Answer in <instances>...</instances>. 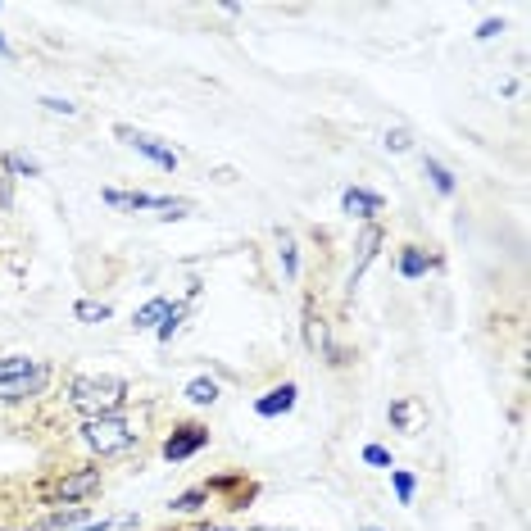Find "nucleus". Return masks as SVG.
<instances>
[{"instance_id": "nucleus-31", "label": "nucleus", "mask_w": 531, "mask_h": 531, "mask_svg": "<svg viewBox=\"0 0 531 531\" xmlns=\"http://www.w3.org/2000/svg\"><path fill=\"white\" fill-rule=\"evenodd\" d=\"M364 531H382V527H364Z\"/></svg>"}, {"instance_id": "nucleus-18", "label": "nucleus", "mask_w": 531, "mask_h": 531, "mask_svg": "<svg viewBox=\"0 0 531 531\" xmlns=\"http://www.w3.org/2000/svg\"><path fill=\"white\" fill-rule=\"evenodd\" d=\"M205 500H209V491H205V486H196V491H182V495H177L168 509H173V513H196Z\"/></svg>"}, {"instance_id": "nucleus-8", "label": "nucleus", "mask_w": 531, "mask_h": 531, "mask_svg": "<svg viewBox=\"0 0 531 531\" xmlns=\"http://www.w3.org/2000/svg\"><path fill=\"white\" fill-rule=\"evenodd\" d=\"M341 209L350 218H364V223H373V218L382 214V196H377V191H364V187H350V191H341Z\"/></svg>"}, {"instance_id": "nucleus-3", "label": "nucleus", "mask_w": 531, "mask_h": 531, "mask_svg": "<svg viewBox=\"0 0 531 531\" xmlns=\"http://www.w3.org/2000/svg\"><path fill=\"white\" fill-rule=\"evenodd\" d=\"M109 209H164L159 218H182L187 214V200H168V196H146V191H105Z\"/></svg>"}, {"instance_id": "nucleus-6", "label": "nucleus", "mask_w": 531, "mask_h": 531, "mask_svg": "<svg viewBox=\"0 0 531 531\" xmlns=\"http://www.w3.org/2000/svg\"><path fill=\"white\" fill-rule=\"evenodd\" d=\"M205 445H209V432H205V427L187 423V427H177V432L164 441V459H168V463H182V459H191V454H200Z\"/></svg>"}, {"instance_id": "nucleus-9", "label": "nucleus", "mask_w": 531, "mask_h": 531, "mask_svg": "<svg viewBox=\"0 0 531 531\" xmlns=\"http://www.w3.org/2000/svg\"><path fill=\"white\" fill-rule=\"evenodd\" d=\"M295 395H300V386H295V382L273 386L268 395H259V400H255V413H259V418H277V413H291V409H295Z\"/></svg>"}, {"instance_id": "nucleus-30", "label": "nucleus", "mask_w": 531, "mask_h": 531, "mask_svg": "<svg viewBox=\"0 0 531 531\" xmlns=\"http://www.w3.org/2000/svg\"><path fill=\"white\" fill-rule=\"evenodd\" d=\"M259 531H291V527H259Z\"/></svg>"}, {"instance_id": "nucleus-28", "label": "nucleus", "mask_w": 531, "mask_h": 531, "mask_svg": "<svg viewBox=\"0 0 531 531\" xmlns=\"http://www.w3.org/2000/svg\"><path fill=\"white\" fill-rule=\"evenodd\" d=\"M0 55H10V41H5V37H0Z\"/></svg>"}, {"instance_id": "nucleus-12", "label": "nucleus", "mask_w": 531, "mask_h": 531, "mask_svg": "<svg viewBox=\"0 0 531 531\" xmlns=\"http://www.w3.org/2000/svg\"><path fill=\"white\" fill-rule=\"evenodd\" d=\"M168 309H173V300H168V295H155V300H146V305L132 314V327H137V332H150V327H159L168 318Z\"/></svg>"}, {"instance_id": "nucleus-1", "label": "nucleus", "mask_w": 531, "mask_h": 531, "mask_svg": "<svg viewBox=\"0 0 531 531\" xmlns=\"http://www.w3.org/2000/svg\"><path fill=\"white\" fill-rule=\"evenodd\" d=\"M128 400V382L114 373H91V377H78L69 386V404L82 413V418H105V413H118Z\"/></svg>"}, {"instance_id": "nucleus-4", "label": "nucleus", "mask_w": 531, "mask_h": 531, "mask_svg": "<svg viewBox=\"0 0 531 531\" xmlns=\"http://www.w3.org/2000/svg\"><path fill=\"white\" fill-rule=\"evenodd\" d=\"M114 137L123 141V146H132V150H137V155H146L150 164L168 168V173H173V168H177V150H173V146H164V141H159V137H146V132L128 128V123H118V128H114Z\"/></svg>"}, {"instance_id": "nucleus-2", "label": "nucleus", "mask_w": 531, "mask_h": 531, "mask_svg": "<svg viewBox=\"0 0 531 531\" xmlns=\"http://www.w3.org/2000/svg\"><path fill=\"white\" fill-rule=\"evenodd\" d=\"M82 441L96 454H123L137 445V427H132L123 413H105V418H87V423H82Z\"/></svg>"}, {"instance_id": "nucleus-26", "label": "nucleus", "mask_w": 531, "mask_h": 531, "mask_svg": "<svg viewBox=\"0 0 531 531\" xmlns=\"http://www.w3.org/2000/svg\"><path fill=\"white\" fill-rule=\"evenodd\" d=\"M500 32H504V23H500V19H486L482 28H477V41H491V37H500Z\"/></svg>"}, {"instance_id": "nucleus-23", "label": "nucleus", "mask_w": 531, "mask_h": 531, "mask_svg": "<svg viewBox=\"0 0 531 531\" xmlns=\"http://www.w3.org/2000/svg\"><path fill=\"white\" fill-rule=\"evenodd\" d=\"M41 109H50V114H64V118L78 114V105H73V100H59V96H41Z\"/></svg>"}, {"instance_id": "nucleus-13", "label": "nucleus", "mask_w": 531, "mask_h": 531, "mask_svg": "<svg viewBox=\"0 0 531 531\" xmlns=\"http://www.w3.org/2000/svg\"><path fill=\"white\" fill-rule=\"evenodd\" d=\"M423 173L432 177V187L441 191V196H454V191H459V182H454V173L450 168L441 164V159H432V155H423Z\"/></svg>"}, {"instance_id": "nucleus-27", "label": "nucleus", "mask_w": 531, "mask_h": 531, "mask_svg": "<svg viewBox=\"0 0 531 531\" xmlns=\"http://www.w3.org/2000/svg\"><path fill=\"white\" fill-rule=\"evenodd\" d=\"M78 531H109V522H105V518H100V522H82Z\"/></svg>"}, {"instance_id": "nucleus-15", "label": "nucleus", "mask_w": 531, "mask_h": 531, "mask_svg": "<svg viewBox=\"0 0 531 531\" xmlns=\"http://www.w3.org/2000/svg\"><path fill=\"white\" fill-rule=\"evenodd\" d=\"M391 486H395V500L400 504H413V495H418V477L404 468H391Z\"/></svg>"}, {"instance_id": "nucleus-17", "label": "nucleus", "mask_w": 531, "mask_h": 531, "mask_svg": "<svg viewBox=\"0 0 531 531\" xmlns=\"http://www.w3.org/2000/svg\"><path fill=\"white\" fill-rule=\"evenodd\" d=\"M73 314H78V323H105L114 309L100 305V300H78V305H73Z\"/></svg>"}, {"instance_id": "nucleus-25", "label": "nucleus", "mask_w": 531, "mask_h": 531, "mask_svg": "<svg viewBox=\"0 0 531 531\" xmlns=\"http://www.w3.org/2000/svg\"><path fill=\"white\" fill-rule=\"evenodd\" d=\"M409 418H413V404L409 400H395L391 404V423L395 427H409Z\"/></svg>"}, {"instance_id": "nucleus-29", "label": "nucleus", "mask_w": 531, "mask_h": 531, "mask_svg": "<svg viewBox=\"0 0 531 531\" xmlns=\"http://www.w3.org/2000/svg\"><path fill=\"white\" fill-rule=\"evenodd\" d=\"M196 531H232V527H196Z\"/></svg>"}, {"instance_id": "nucleus-20", "label": "nucleus", "mask_w": 531, "mask_h": 531, "mask_svg": "<svg viewBox=\"0 0 531 531\" xmlns=\"http://www.w3.org/2000/svg\"><path fill=\"white\" fill-rule=\"evenodd\" d=\"M282 268H286V277H300V259H295V241H291V232H282Z\"/></svg>"}, {"instance_id": "nucleus-11", "label": "nucleus", "mask_w": 531, "mask_h": 531, "mask_svg": "<svg viewBox=\"0 0 531 531\" xmlns=\"http://www.w3.org/2000/svg\"><path fill=\"white\" fill-rule=\"evenodd\" d=\"M432 273V255L423 246H404L400 250V277L404 282H418V277Z\"/></svg>"}, {"instance_id": "nucleus-24", "label": "nucleus", "mask_w": 531, "mask_h": 531, "mask_svg": "<svg viewBox=\"0 0 531 531\" xmlns=\"http://www.w3.org/2000/svg\"><path fill=\"white\" fill-rule=\"evenodd\" d=\"M382 146H386V150H395V155H404V150L413 146V137H409L404 128H395V132H386V141H382Z\"/></svg>"}, {"instance_id": "nucleus-10", "label": "nucleus", "mask_w": 531, "mask_h": 531, "mask_svg": "<svg viewBox=\"0 0 531 531\" xmlns=\"http://www.w3.org/2000/svg\"><path fill=\"white\" fill-rule=\"evenodd\" d=\"M377 246H382V227L368 223V227H364V236H359V259H354V268H350V286L359 282V277H364V268H368V264H373Z\"/></svg>"}, {"instance_id": "nucleus-7", "label": "nucleus", "mask_w": 531, "mask_h": 531, "mask_svg": "<svg viewBox=\"0 0 531 531\" xmlns=\"http://www.w3.org/2000/svg\"><path fill=\"white\" fill-rule=\"evenodd\" d=\"M46 382H50V373L37 364L32 373L14 377V382H0V400L14 404V400H28V395H41V391H46Z\"/></svg>"}, {"instance_id": "nucleus-5", "label": "nucleus", "mask_w": 531, "mask_h": 531, "mask_svg": "<svg viewBox=\"0 0 531 531\" xmlns=\"http://www.w3.org/2000/svg\"><path fill=\"white\" fill-rule=\"evenodd\" d=\"M96 491H100V468H82V472H69V477L55 486L50 500H55V504H82L87 495H96Z\"/></svg>"}, {"instance_id": "nucleus-19", "label": "nucleus", "mask_w": 531, "mask_h": 531, "mask_svg": "<svg viewBox=\"0 0 531 531\" xmlns=\"http://www.w3.org/2000/svg\"><path fill=\"white\" fill-rule=\"evenodd\" d=\"M5 168L19 173V177H41V164H37V159H28V155H5Z\"/></svg>"}, {"instance_id": "nucleus-21", "label": "nucleus", "mask_w": 531, "mask_h": 531, "mask_svg": "<svg viewBox=\"0 0 531 531\" xmlns=\"http://www.w3.org/2000/svg\"><path fill=\"white\" fill-rule=\"evenodd\" d=\"M364 463H373V468H395L386 445H364Z\"/></svg>"}, {"instance_id": "nucleus-14", "label": "nucleus", "mask_w": 531, "mask_h": 531, "mask_svg": "<svg viewBox=\"0 0 531 531\" xmlns=\"http://www.w3.org/2000/svg\"><path fill=\"white\" fill-rule=\"evenodd\" d=\"M187 400L200 404V409H205V404H214L218 400V382H214V377H196V382H187Z\"/></svg>"}, {"instance_id": "nucleus-22", "label": "nucleus", "mask_w": 531, "mask_h": 531, "mask_svg": "<svg viewBox=\"0 0 531 531\" xmlns=\"http://www.w3.org/2000/svg\"><path fill=\"white\" fill-rule=\"evenodd\" d=\"M182 314H187L182 305H173V309H168V318L159 323V341H173V332H177V323H182Z\"/></svg>"}, {"instance_id": "nucleus-16", "label": "nucleus", "mask_w": 531, "mask_h": 531, "mask_svg": "<svg viewBox=\"0 0 531 531\" xmlns=\"http://www.w3.org/2000/svg\"><path fill=\"white\" fill-rule=\"evenodd\" d=\"M37 368V359H28V354H10V359H0V382H14V377L32 373Z\"/></svg>"}]
</instances>
